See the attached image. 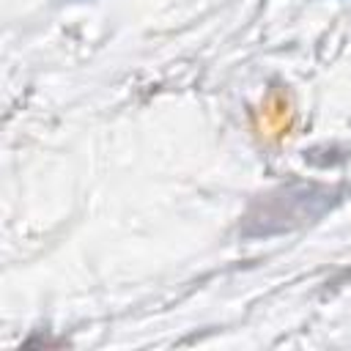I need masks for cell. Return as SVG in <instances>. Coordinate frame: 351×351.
<instances>
[{"mask_svg":"<svg viewBox=\"0 0 351 351\" xmlns=\"http://www.w3.org/2000/svg\"><path fill=\"white\" fill-rule=\"evenodd\" d=\"M337 200H340V192L335 186H318V184L280 186L269 195H261L252 203V208L244 217L241 233L247 239H258V236L293 230L304 222L324 217L329 208L337 206Z\"/></svg>","mask_w":351,"mask_h":351,"instance_id":"1","label":"cell"}]
</instances>
